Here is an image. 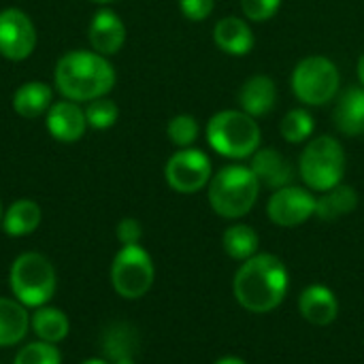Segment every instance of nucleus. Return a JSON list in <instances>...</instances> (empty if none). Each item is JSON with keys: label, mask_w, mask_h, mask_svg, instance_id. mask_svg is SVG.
<instances>
[{"label": "nucleus", "mask_w": 364, "mask_h": 364, "mask_svg": "<svg viewBox=\"0 0 364 364\" xmlns=\"http://www.w3.org/2000/svg\"><path fill=\"white\" fill-rule=\"evenodd\" d=\"M232 290L243 309L252 314L273 311L288 292L286 264L273 254H256L239 267Z\"/></svg>", "instance_id": "nucleus-1"}, {"label": "nucleus", "mask_w": 364, "mask_h": 364, "mask_svg": "<svg viewBox=\"0 0 364 364\" xmlns=\"http://www.w3.org/2000/svg\"><path fill=\"white\" fill-rule=\"evenodd\" d=\"M55 85L66 100L90 102L113 90L115 68L96 51H70L55 64Z\"/></svg>", "instance_id": "nucleus-2"}, {"label": "nucleus", "mask_w": 364, "mask_h": 364, "mask_svg": "<svg viewBox=\"0 0 364 364\" xmlns=\"http://www.w3.org/2000/svg\"><path fill=\"white\" fill-rule=\"evenodd\" d=\"M209 205L226 220H237L250 213L260 194V181L250 166L232 164L218 171L209 181Z\"/></svg>", "instance_id": "nucleus-3"}, {"label": "nucleus", "mask_w": 364, "mask_h": 364, "mask_svg": "<svg viewBox=\"0 0 364 364\" xmlns=\"http://www.w3.org/2000/svg\"><path fill=\"white\" fill-rule=\"evenodd\" d=\"M207 143L224 158L245 160L260 149V126L245 111L226 109L209 119Z\"/></svg>", "instance_id": "nucleus-4"}, {"label": "nucleus", "mask_w": 364, "mask_h": 364, "mask_svg": "<svg viewBox=\"0 0 364 364\" xmlns=\"http://www.w3.org/2000/svg\"><path fill=\"white\" fill-rule=\"evenodd\" d=\"M9 286L13 296L26 307L47 305L58 286L53 264L38 252H26L17 256L9 271Z\"/></svg>", "instance_id": "nucleus-5"}, {"label": "nucleus", "mask_w": 364, "mask_h": 364, "mask_svg": "<svg viewBox=\"0 0 364 364\" xmlns=\"http://www.w3.org/2000/svg\"><path fill=\"white\" fill-rule=\"evenodd\" d=\"M299 173L307 188L326 192L341 183L346 173V151L335 136H316L299 158Z\"/></svg>", "instance_id": "nucleus-6"}, {"label": "nucleus", "mask_w": 364, "mask_h": 364, "mask_svg": "<svg viewBox=\"0 0 364 364\" xmlns=\"http://www.w3.org/2000/svg\"><path fill=\"white\" fill-rule=\"evenodd\" d=\"M294 96L307 107H322L331 102L341 85V75L335 62L324 55H311L296 64L290 79Z\"/></svg>", "instance_id": "nucleus-7"}, {"label": "nucleus", "mask_w": 364, "mask_h": 364, "mask_svg": "<svg viewBox=\"0 0 364 364\" xmlns=\"http://www.w3.org/2000/svg\"><path fill=\"white\" fill-rule=\"evenodd\" d=\"M154 260L141 245H122L111 264V286L128 301L141 299L154 284Z\"/></svg>", "instance_id": "nucleus-8"}, {"label": "nucleus", "mask_w": 364, "mask_h": 364, "mask_svg": "<svg viewBox=\"0 0 364 364\" xmlns=\"http://www.w3.org/2000/svg\"><path fill=\"white\" fill-rule=\"evenodd\" d=\"M211 160L205 151L186 147L173 154L164 166L166 183L179 194H194L209 186L211 181Z\"/></svg>", "instance_id": "nucleus-9"}, {"label": "nucleus", "mask_w": 364, "mask_h": 364, "mask_svg": "<svg viewBox=\"0 0 364 364\" xmlns=\"http://www.w3.org/2000/svg\"><path fill=\"white\" fill-rule=\"evenodd\" d=\"M36 47V28L21 9L0 11V55L13 62L26 60Z\"/></svg>", "instance_id": "nucleus-10"}, {"label": "nucleus", "mask_w": 364, "mask_h": 364, "mask_svg": "<svg viewBox=\"0 0 364 364\" xmlns=\"http://www.w3.org/2000/svg\"><path fill=\"white\" fill-rule=\"evenodd\" d=\"M269 220L284 228H294L316 215V198L309 190L299 186H286L273 192L267 203Z\"/></svg>", "instance_id": "nucleus-11"}, {"label": "nucleus", "mask_w": 364, "mask_h": 364, "mask_svg": "<svg viewBox=\"0 0 364 364\" xmlns=\"http://www.w3.org/2000/svg\"><path fill=\"white\" fill-rule=\"evenodd\" d=\"M47 130L49 134L60 141V143H75L85 134L87 119L85 111L73 102V100H62L53 102L47 111Z\"/></svg>", "instance_id": "nucleus-12"}, {"label": "nucleus", "mask_w": 364, "mask_h": 364, "mask_svg": "<svg viewBox=\"0 0 364 364\" xmlns=\"http://www.w3.org/2000/svg\"><path fill=\"white\" fill-rule=\"evenodd\" d=\"M250 168L260 181V186L271 188V190L292 186V179H294V166L282 151L273 147H260L252 156Z\"/></svg>", "instance_id": "nucleus-13"}, {"label": "nucleus", "mask_w": 364, "mask_h": 364, "mask_svg": "<svg viewBox=\"0 0 364 364\" xmlns=\"http://www.w3.org/2000/svg\"><path fill=\"white\" fill-rule=\"evenodd\" d=\"M126 43V26L111 9H100L90 23V45L96 53L115 55Z\"/></svg>", "instance_id": "nucleus-14"}, {"label": "nucleus", "mask_w": 364, "mask_h": 364, "mask_svg": "<svg viewBox=\"0 0 364 364\" xmlns=\"http://www.w3.org/2000/svg\"><path fill=\"white\" fill-rule=\"evenodd\" d=\"M299 309H301V316L309 324L328 326L331 322H335V318L339 314V303H337V296L333 290L316 284V286H309L301 292Z\"/></svg>", "instance_id": "nucleus-15"}, {"label": "nucleus", "mask_w": 364, "mask_h": 364, "mask_svg": "<svg viewBox=\"0 0 364 364\" xmlns=\"http://www.w3.org/2000/svg\"><path fill=\"white\" fill-rule=\"evenodd\" d=\"M213 41L228 55H247L254 49V32L250 23L237 15L222 17L215 23Z\"/></svg>", "instance_id": "nucleus-16"}, {"label": "nucleus", "mask_w": 364, "mask_h": 364, "mask_svg": "<svg viewBox=\"0 0 364 364\" xmlns=\"http://www.w3.org/2000/svg\"><path fill=\"white\" fill-rule=\"evenodd\" d=\"M275 100H277V87H275V81L267 75L250 77L239 90L241 111H245L252 117L271 113L275 107Z\"/></svg>", "instance_id": "nucleus-17"}, {"label": "nucleus", "mask_w": 364, "mask_h": 364, "mask_svg": "<svg viewBox=\"0 0 364 364\" xmlns=\"http://www.w3.org/2000/svg\"><path fill=\"white\" fill-rule=\"evenodd\" d=\"M30 331L28 307L17 299L0 296V348H11L23 341Z\"/></svg>", "instance_id": "nucleus-18"}, {"label": "nucleus", "mask_w": 364, "mask_h": 364, "mask_svg": "<svg viewBox=\"0 0 364 364\" xmlns=\"http://www.w3.org/2000/svg\"><path fill=\"white\" fill-rule=\"evenodd\" d=\"M335 126L346 136L364 132V87H350L341 94L335 107Z\"/></svg>", "instance_id": "nucleus-19"}, {"label": "nucleus", "mask_w": 364, "mask_h": 364, "mask_svg": "<svg viewBox=\"0 0 364 364\" xmlns=\"http://www.w3.org/2000/svg\"><path fill=\"white\" fill-rule=\"evenodd\" d=\"M51 87L43 81H28L19 85L13 94V109L17 115L23 119H34L41 117L43 113L49 111L51 102Z\"/></svg>", "instance_id": "nucleus-20"}, {"label": "nucleus", "mask_w": 364, "mask_h": 364, "mask_svg": "<svg viewBox=\"0 0 364 364\" xmlns=\"http://www.w3.org/2000/svg\"><path fill=\"white\" fill-rule=\"evenodd\" d=\"M358 207V192L352 186L339 183L320 198H316V215L324 222H337L343 215H350Z\"/></svg>", "instance_id": "nucleus-21"}, {"label": "nucleus", "mask_w": 364, "mask_h": 364, "mask_svg": "<svg viewBox=\"0 0 364 364\" xmlns=\"http://www.w3.org/2000/svg\"><path fill=\"white\" fill-rule=\"evenodd\" d=\"M30 326L41 341L55 343V346L60 341H64L68 337V331H70L68 316L62 309L49 307V305L36 307V311L30 316Z\"/></svg>", "instance_id": "nucleus-22"}, {"label": "nucleus", "mask_w": 364, "mask_h": 364, "mask_svg": "<svg viewBox=\"0 0 364 364\" xmlns=\"http://www.w3.org/2000/svg\"><path fill=\"white\" fill-rule=\"evenodd\" d=\"M41 224V207L34 200H15L2 213V230L9 237H28Z\"/></svg>", "instance_id": "nucleus-23"}, {"label": "nucleus", "mask_w": 364, "mask_h": 364, "mask_svg": "<svg viewBox=\"0 0 364 364\" xmlns=\"http://www.w3.org/2000/svg\"><path fill=\"white\" fill-rule=\"evenodd\" d=\"M102 350H105V358L109 363H115L119 358H134V354L139 350L136 328L126 322L111 324L102 335Z\"/></svg>", "instance_id": "nucleus-24"}, {"label": "nucleus", "mask_w": 364, "mask_h": 364, "mask_svg": "<svg viewBox=\"0 0 364 364\" xmlns=\"http://www.w3.org/2000/svg\"><path fill=\"white\" fill-rule=\"evenodd\" d=\"M222 245H224V252L235 258V260H250L252 256L258 254V245H260V237L258 232L247 226V224H235L230 228L224 230V237H222Z\"/></svg>", "instance_id": "nucleus-25"}, {"label": "nucleus", "mask_w": 364, "mask_h": 364, "mask_svg": "<svg viewBox=\"0 0 364 364\" xmlns=\"http://www.w3.org/2000/svg\"><path fill=\"white\" fill-rule=\"evenodd\" d=\"M316 124L314 117L307 109H292L284 115L282 124H279V132L284 136V141L288 143H305L311 132H314Z\"/></svg>", "instance_id": "nucleus-26"}, {"label": "nucleus", "mask_w": 364, "mask_h": 364, "mask_svg": "<svg viewBox=\"0 0 364 364\" xmlns=\"http://www.w3.org/2000/svg\"><path fill=\"white\" fill-rule=\"evenodd\" d=\"M13 364H62V354L55 343H47L38 339L23 346L15 354Z\"/></svg>", "instance_id": "nucleus-27"}, {"label": "nucleus", "mask_w": 364, "mask_h": 364, "mask_svg": "<svg viewBox=\"0 0 364 364\" xmlns=\"http://www.w3.org/2000/svg\"><path fill=\"white\" fill-rule=\"evenodd\" d=\"M85 111V119H87V126L96 128V130H107L111 128L117 117H119V109L113 100L109 98H96V100H90L87 107L83 109Z\"/></svg>", "instance_id": "nucleus-28"}, {"label": "nucleus", "mask_w": 364, "mask_h": 364, "mask_svg": "<svg viewBox=\"0 0 364 364\" xmlns=\"http://www.w3.org/2000/svg\"><path fill=\"white\" fill-rule=\"evenodd\" d=\"M166 134L173 145H177L181 149L192 147L194 141L198 139V122H196V117L186 115V113L175 115L166 126Z\"/></svg>", "instance_id": "nucleus-29"}, {"label": "nucleus", "mask_w": 364, "mask_h": 364, "mask_svg": "<svg viewBox=\"0 0 364 364\" xmlns=\"http://www.w3.org/2000/svg\"><path fill=\"white\" fill-rule=\"evenodd\" d=\"M282 6V0H241L243 15L250 21H269Z\"/></svg>", "instance_id": "nucleus-30"}, {"label": "nucleus", "mask_w": 364, "mask_h": 364, "mask_svg": "<svg viewBox=\"0 0 364 364\" xmlns=\"http://www.w3.org/2000/svg\"><path fill=\"white\" fill-rule=\"evenodd\" d=\"M213 0H179V9L190 21H205L213 13Z\"/></svg>", "instance_id": "nucleus-31"}, {"label": "nucleus", "mask_w": 364, "mask_h": 364, "mask_svg": "<svg viewBox=\"0 0 364 364\" xmlns=\"http://www.w3.org/2000/svg\"><path fill=\"white\" fill-rule=\"evenodd\" d=\"M117 239L122 245H141V237H143V226L139 220L134 218H124L117 224Z\"/></svg>", "instance_id": "nucleus-32"}, {"label": "nucleus", "mask_w": 364, "mask_h": 364, "mask_svg": "<svg viewBox=\"0 0 364 364\" xmlns=\"http://www.w3.org/2000/svg\"><path fill=\"white\" fill-rule=\"evenodd\" d=\"M356 68H358V79H360V85L364 87V53L360 55V58H358V66H356Z\"/></svg>", "instance_id": "nucleus-33"}, {"label": "nucleus", "mask_w": 364, "mask_h": 364, "mask_svg": "<svg viewBox=\"0 0 364 364\" xmlns=\"http://www.w3.org/2000/svg\"><path fill=\"white\" fill-rule=\"evenodd\" d=\"M215 364H247V363H243L241 358H235V356H226V358L218 360Z\"/></svg>", "instance_id": "nucleus-34"}, {"label": "nucleus", "mask_w": 364, "mask_h": 364, "mask_svg": "<svg viewBox=\"0 0 364 364\" xmlns=\"http://www.w3.org/2000/svg\"><path fill=\"white\" fill-rule=\"evenodd\" d=\"M81 364H111L107 358H90V360H83Z\"/></svg>", "instance_id": "nucleus-35"}, {"label": "nucleus", "mask_w": 364, "mask_h": 364, "mask_svg": "<svg viewBox=\"0 0 364 364\" xmlns=\"http://www.w3.org/2000/svg\"><path fill=\"white\" fill-rule=\"evenodd\" d=\"M111 364H136V360L134 358H119V360H115V363Z\"/></svg>", "instance_id": "nucleus-36"}, {"label": "nucleus", "mask_w": 364, "mask_h": 364, "mask_svg": "<svg viewBox=\"0 0 364 364\" xmlns=\"http://www.w3.org/2000/svg\"><path fill=\"white\" fill-rule=\"evenodd\" d=\"M92 2H98V4H109V2H113V0H92Z\"/></svg>", "instance_id": "nucleus-37"}, {"label": "nucleus", "mask_w": 364, "mask_h": 364, "mask_svg": "<svg viewBox=\"0 0 364 364\" xmlns=\"http://www.w3.org/2000/svg\"><path fill=\"white\" fill-rule=\"evenodd\" d=\"M0 224H2V205H0Z\"/></svg>", "instance_id": "nucleus-38"}]
</instances>
